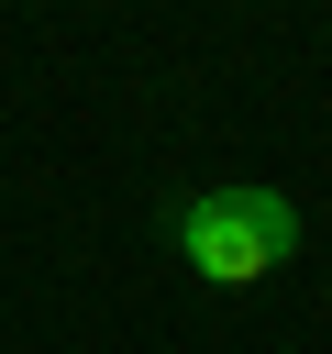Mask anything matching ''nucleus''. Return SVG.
<instances>
[{"instance_id": "1", "label": "nucleus", "mask_w": 332, "mask_h": 354, "mask_svg": "<svg viewBox=\"0 0 332 354\" xmlns=\"http://www.w3.org/2000/svg\"><path fill=\"white\" fill-rule=\"evenodd\" d=\"M166 232H177L188 277H210V288H255L299 254V210L277 188H199V199L166 210Z\"/></svg>"}]
</instances>
